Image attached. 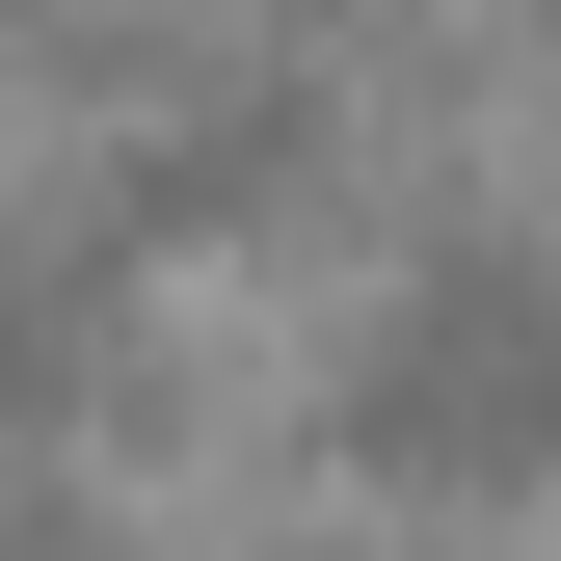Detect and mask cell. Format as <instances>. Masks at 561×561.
I'll return each mask as SVG.
<instances>
[{"label": "cell", "mask_w": 561, "mask_h": 561, "mask_svg": "<svg viewBox=\"0 0 561 561\" xmlns=\"http://www.w3.org/2000/svg\"><path fill=\"white\" fill-rule=\"evenodd\" d=\"M321 428L401 508H561V241H401Z\"/></svg>", "instance_id": "6da1fadb"}]
</instances>
